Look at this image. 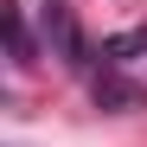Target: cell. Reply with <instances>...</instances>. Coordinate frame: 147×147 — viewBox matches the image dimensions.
<instances>
[{"label":"cell","instance_id":"obj_1","mask_svg":"<svg viewBox=\"0 0 147 147\" xmlns=\"http://www.w3.org/2000/svg\"><path fill=\"white\" fill-rule=\"evenodd\" d=\"M7 32H13V58H19V64H32V38H26V19H19V7L7 13Z\"/></svg>","mask_w":147,"mask_h":147}]
</instances>
